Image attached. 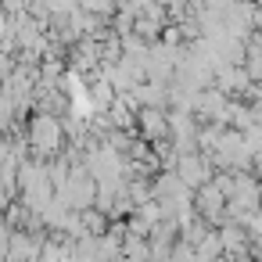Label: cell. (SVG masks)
I'll list each match as a JSON object with an SVG mask.
<instances>
[{
    "label": "cell",
    "mask_w": 262,
    "mask_h": 262,
    "mask_svg": "<svg viewBox=\"0 0 262 262\" xmlns=\"http://www.w3.org/2000/svg\"><path fill=\"white\" fill-rule=\"evenodd\" d=\"M137 133L147 144H162L172 140V122H169V108H144L137 115Z\"/></svg>",
    "instance_id": "4"
},
{
    "label": "cell",
    "mask_w": 262,
    "mask_h": 262,
    "mask_svg": "<svg viewBox=\"0 0 262 262\" xmlns=\"http://www.w3.org/2000/svg\"><path fill=\"white\" fill-rule=\"evenodd\" d=\"M58 198L72 208V212H86V208H97V198H101V183L97 176L86 169V165H76L65 190H58Z\"/></svg>",
    "instance_id": "1"
},
{
    "label": "cell",
    "mask_w": 262,
    "mask_h": 262,
    "mask_svg": "<svg viewBox=\"0 0 262 262\" xmlns=\"http://www.w3.org/2000/svg\"><path fill=\"white\" fill-rule=\"evenodd\" d=\"M176 176L198 194L201 187H208V183L215 180V165H212V158L201 155V151H194V155H180V162H176Z\"/></svg>",
    "instance_id": "2"
},
{
    "label": "cell",
    "mask_w": 262,
    "mask_h": 262,
    "mask_svg": "<svg viewBox=\"0 0 262 262\" xmlns=\"http://www.w3.org/2000/svg\"><path fill=\"white\" fill-rule=\"evenodd\" d=\"M194 205H198V215H201L212 230H219V226L226 223V205H230V198H226L215 183L201 187V190L194 194Z\"/></svg>",
    "instance_id": "3"
}]
</instances>
